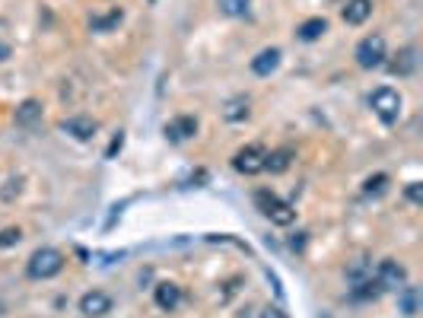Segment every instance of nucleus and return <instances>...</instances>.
Segmentation results:
<instances>
[{"label":"nucleus","mask_w":423,"mask_h":318,"mask_svg":"<svg viewBox=\"0 0 423 318\" xmlns=\"http://www.w3.org/2000/svg\"><path fill=\"white\" fill-rule=\"evenodd\" d=\"M61 270H64V255L57 249H51V245L35 249L32 258L26 261V274L32 277V280H51V277H57Z\"/></svg>","instance_id":"nucleus-1"},{"label":"nucleus","mask_w":423,"mask_h":318,"mask_svg":"<svg viewBox=\"0 0 423 318\" xmlns=\"http://www.w3.org/2000/svg\"><path fill=\"white\" fill-rule=\"evenodd\" d=\"M255 204H258V210L274 223V226H290V223L296 220V210H293L286 201H280L274 191H268V188L255 191Z\"/></svg>","instance_id":"nucleus-2"},{"label":"nucleus","mask_w":423,"mask_h":318,"mask_svg":"<svg viewBox=\"0 0 423 318\" xmlns=\"http://www.w3.org/2000/svg\"><path fill=\"white\" fill-rule=\"evenodd\" d=\"M401 92L391 90V86H379V90L369 96V109L379 115L382 125H395L398 118H401Z\"/></svg>","instance_id":"nucleus-3"},{"label":"nucleus","mask_w":423,"mask_h":318,"mask_svg":"<svg viewBox=\"0 0 423 318\" xmlns=\"http://www.w3.org/2000/svg\"><path fill=\"white\" fill-rule=\"evenodd\" d=\"M354 57H356V64H360L363 70L382 67V64H385V57H389V55H385V39H382V35H366V39H360Z\"/></svg>","instance_id":"nucleus-4"},{"label":"nucleus","mask_w":423,"mask_h":318,"mask_svg":"<svg viewBox=\"0 0 423 318\" xmlns=\"http://www.w3.org/2000/svg\"><path fill=\"white\" fill-rule=\"evenodd\" d=\"M264 159H268V150L261 144H249L233 156V166L242 175H258V172H264Z\"/></svg>","instance_id":"nucleus-5"},{"label":"nucleus","mask_w":423,"mask_h":318,"mask_svg":"<svg viewBox=\"0 0 423 318\" xmlns=\"http://www.w3.org/2000/svg\"><path fill=\"white\" fill-rule=\"evenodd\" d=\"M80 312H83L86 318H102L111 312V296L102 290H90L83 293V299H80Z\"/></svg>","instance_id":"nucleus-6"},{"label":"nucleus","mask_w":423,"mask_h":318,"mask_svg":"<svg viewBox=\"0 0 423 318\" xmlns=\"http://www.w3.org/2000/svg\"><path fill=\"white\" fill-rule=\"evenodd\" d=\"M375 280L382 284V290H401L404 280H408V270L401 268L398 261H391V258H385V261L379 264V274H375Z\"/></svg>","instance_id":"nucleus-7"},{"label":"nucleus","mask_w":423,"mask_h":318,"mask_svg":"<svg viewBox=\"0 0 423 318\" xmlns=\"http://www.w3.org/2000/svg\"><path fill=\"white\" fill-rule=\"evenodd\" d=\"M61 131L70 134L74 140H92V134H96V121H92L90 115H70L61 121Z\"/></svg>","instance_id":"nucleus-8"},{"label":"nucleus","mask_w":423,"mask_h":318,"mask_svg":"<svg viewBox=\"0 0 423 318\" xmlns=\"http://www.w3.org/2000/svg\"><path fill=\"white\" fill-rule=\"evenodd\" d=\"M197 134V118H191V115H179V118H172L166 125V137L172 140V144H181V140H191Z\"/></svg>","instance_id":"nucleus-9"},{"label":"nucleus","mask_w":423,"mask_h":318,"mask_svg":"<svg viewBox=\"0 0 423 318\" xmlns=\"http://www.w3.org/2000/svg\"><path fill=\"white\" fill-rule=\"evenodd\" d=\"M153 299H156V305H160L162 312H175L181 303V286L179 284H156V290H153Z\"/></svg>","instance_id":"nucleus-10"},{"label":"nucleus","mask_w":423,"mask_h":318,"mask_svg":"<svg viewBox=\"0 0 423 318\" xmlns=\"http://www.w3.org/2000/svg\"><path fill=\"white\" fill-rule=\"evenodd\" d=\"M277 64H280V51L277 48H264V51H258V55L251 57V74L271 76L274 70H277Z\"/></svg>","instance_id":"nucleus-11"},{"label":"nucleus","mask_w":423,"mask_h":318,"mask_svg":"<svg viewBox=\"0 0 423 318\" xmlns=\"http://www.w3.org/2000/svg\"><path fill=\"white\" fill-rule=\"evenodd\" d=\"M369 16H373V0H347V7H344L347 26H363Z\"/></svg>","instance_id":"nucleus-12"},{"label":"nucleus","mask_w":423,"mask_h":318,"mask_svg":"<svg viewBox=\"0 0 423 318\" xmlns=\"http://www.w3.org/2000/svg\"><path fill=\"white\" fill-rule=\"evenodd\" d=\"M39 121H42V102H39V99H26V102H20V109H16V125L35 127Z\"/></svg>","instance_id":"nucleus-13"},{"label":"nucleus","mask_w":423,"mask_h":318,"mask_svg":"<svg viewBox=\"0 0 423 318\" xmlns=\"http://www.w3.org/2000/svg\"><path fill=\"white\" fill-rule=\"evenodd\" d=\"M389 70L395 76H410L417 70V48H401L395 55V61L389 64Z\"/></svg>","instance_id":"nucleus-14"},{"label":"nucleus","mask_w":423,"mask_h":318,"mask_svg":"<svg viewBox=\"0 0 423 318\" xmlns=\"http://www.w3.org/2000/svg\"><path fill=\"white\" fill-rule=\"evenodd\" d=\"M290 163H293V150H290V146H284V150H271V153H268V159H264V172L280 175V172H286V169H290Z\"/></svg>","instance_id":"nucleus-15"},{"label":"nucleus","mask_w":423,"mask_h":318,"mask_svg":"<svg viewBox=\"0 0 423 318\" xmlns=\"http://www.w3.org/2000/svg\"><path fill=\"white\" fill-rule=\"evenodd\" d=\"M350 293H354L356 299H375L382 293V284L375 280L373 274H366V277H356L354 280V286H350Z\"/></svg>","instance_id":"nucleus-16"},{"label":"nucleus","mask_w":423,"mask_h":318,"mask_svg":"<svg viewBox=\"0 0 423 318\" xmlns=\"http://www.w3.org/2000/svg\"><path fill=\"white\" fill-rule=\"evenodd\" d=\"M223 118L233 121V125H236V121H245V118H249V99H245V96L229 99V102L223 105Z\"/></svg>","instance_id":"nucleus-17"},{"label":"nucleus","mask_w":423,"mask_h":318,"mask_svg":"<svg viewBox=\"0 0 423 318\" xmlns=\"http://www.w3.org/2000/svg\"><path fill=\"white\" fill-rule=\"evenodd\" d=\"M325 32H328V22L321 20V16H315V20H305L303 26L296 29V35L303 39V42H315V39H321Z\"/></svg>","instance_id":"nucleus-18"},{"label":"nucleus","mask_w":423,"mask_h":318,"mask_svg":"<svg viewBox=\"0 0 423 318\" xmlns=\"http://www.w3.org/2000/svg\"><path fill=\"white\" fill-rule=\"evenodd\" d=\"M121 20H125V13H121L118 7H111L109 13H102V16H92V20H90V26H92V32H111V29L118 26Z\"/></svg>","instance_id":"nucleus-19"},{"label":"nucleus","mask_w":423,"mask_h":318,"mask_svg":"<svg viewBox=\"0 0 423 318\" xmlns=\"http://www.w3.org/2000/svg\"><path fill=\"white\" fill-rule=\"evenodd\" d=\"M216 7L223 16H249L251 0H216Z\"/></svg>","instance_id":"nucleus-20"},{"label":"nucleus","mask_w":423,"mask_h":318,"mask_svg":"<svg viewBox=\"0 0 423 318\" xmlns=\"http://www.w3.org/2000/svg\"><path fill=\"white\" fill-rule=\"evenodd\" d=\"M401 309H404V315H414L417 312V290L414 286H401Z\"/></svg>","instance_id":"nucleus-21"},{"label":"nucleus","mask_w":423,"mask_h":318,"mask_svg":"<svg viewBox=\"0 0 423 318\" xmlns=\"http://www.w3.org/2000/svg\"><path fill=\"white\" fill-rule=\"evenodd\" d=\"M385 185H389V175H373V179H366V185H363V191L366 194H382L385 191Z\"/></svg>","instance_id":"nucleus-22"},{"label":"nucleus","mask_w":423,"mask_h":318,"mask_svg":"<svg viewBox=\"0 0 423 318\" xmlns=\"http://www.w3.org/2000/svg\"><path fill=\"white\" fill-rule=\"evenodd\" d=\"M20 239H22L20 229H4V233H0V249H7V245H16Z\"/></svg>","instance_id":"nucleus-23"},{"label":"nucleus","mask_w":423,"mask_h":318,"mask_svg":"<svg viewBox=\"0 0 423 318\" xmlns=\"http://www.w3.org/2000/svg\"><path fill=\"white\" fill-rule=\"evenodd\" d=\"M404 194H408L410 204H420L423 201V185H420V181H410V185L404 188Z\"/></svg>","instance_id":"nucleus-24"},{"label":"nucleus","mask_w":423,"mask_h":318,"mask_svg":"<svg viewBox=\"0 0 423 318\" xmlns=\"http://www.w3.org/2000/svg\"><path fill=\"white\" fill-rule=\"evenodd\" d=\"M121 144H125V134H121V131H118V134H115V140H111V146H109V153H105V156H109V159H111V156H115V153H118V150H121Z\"/></svg>","instance_id":"nucleus-25"},{"label":"nucleus","mask_w":423,"mask_h":318,"mask_svg":"<svg viewBox=\"0 0 423 318\" xmlns=\"http://www.w3.org/2000/svg\"><path fill=\"white\" fill-rule=\"evenodd\" d=\"M261 318H286V315H284L280 309H264V312H261Z\"/></svg>","instance_id":"nucleus-26"},{"label":"nucleus","mask_w":423,"mask_h":318,"mask_svg":"<svg viewBox=\"0 0 423 318\" xmlns=\"http://www.w3.org/2000/svg\"><path fill=\"white\" fill-rule=\"evenodd\" d=\"M7 57H10V48L7 45H0V61H7Z\"/></svg>","instance_id":"nucleus-27"}]
</instances>
